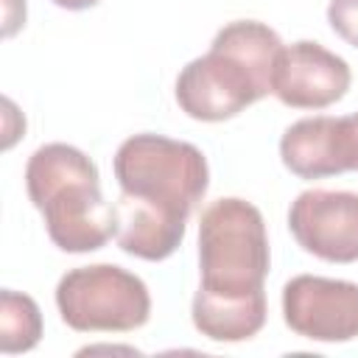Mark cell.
I'll use <instances>...</instances> for the list:
<instances>
[{"label":"cell","mask_w":358,"mask_h":358,"mask_svg":"<svg viewBox=\"0 0 358 358\" xmlns=\"http://www.w3.org/2000/svg\"><path fill=\"white\" fill-rule=\"evenodd\" d=\"M112 168L120 185L117 246L151 263L171 257L210 187L204 154L193 143L143 131L120 143Z\"/></svg>","instance_id":"cell-1"},{"label":"cell","mask_w":358,"mask_h":358,"mask_svg":"<svg viewBox=\"0 0 358 358\" xmlns=\"http://www.w3.org/2000/svg\"><path fill=\"white\" fill-rule=\"evenodd\" d=\"M271 268L263 213L246 199H218L199 221V271L193 324L210 341H249L266 324Z\"/></svg>","instance_id":"cell-2"},{"label":"cell","mask_w":358,"mask_h":358,"mask_svg":"<svg viewBox=\"0 0 358 358\" xmlns=\"http://www.w3.org/2000/svg\"><path fill=\"white\" fill-rule=\"evenodd\" d=\"M280 50L282 42L266 22H227L210 50L182 67L176 78L179 109L201 123H221L241 115L271 92Z\"/></svg>","instance_id":"cell-3"},{"label":"cell","mask_w":358,"mask_h":358,"mask_svg":"<svg viewBox=\"0 0 358 358\" xmlns=\"http://www.w3.org/2000/svg\"><path fill=\"white\" fill-rule=\"evenodd\" d=\"M25 187L62 252L84 255L117 238V204L103 199L98 165L81 148L67 143L39 145L25 165Z\"/></svg>","instance_id":"cell-4"},{"label":"cell","mask_w":358,"mask_h":358,"mask_svg":"<svg viewBox=\"0 0 358 358\" xmlns=\"http://www.w3.org/2000/svg\"><path fill=\"white\" fill-rule=\"evenodd\" d=\"M56 308L62 322L78 333H129L148 322V285L115 266L95 263L70 268L56 285Z\"/></svg>","instance_id":"cell-5"},{"label":"cell","mask_w":358,"mask_h":358,"mask_svg":"<svg viewBox=\"0 0 358 358\" xmlns=\"http://www.w3.org/2000/svg\"><path fill=\"white\" fill-rule=\"evenodd\" d=\"M282 319L310 341H352L358 338V282L319 274L291 277L282 288Z\"/></svg>","instance_id":"cell-6"},{"label":"cell","mask_w":358,"mask_h":358,"mask_svg":"<svg viewBox=\"0 0 358 358\" xmlns=\"http://www.w3.org/2000/svg\"><path fill=\"white\" fill-rule=\"evenodd\" d=\"M288 229L313 257L327 263L358 260V193L305 190L291 201Z\"/></svg>","instance_id":"cell-7"},{"label":"cell","mask_w":358,"mask_h":358,"mask_svg":"<svg viewBox=\"0 0 358 358\" xmlns=\"http://www.w3.org/2000/svg\"><path fill=\"white\" fill-rule=\"evenodd\" d=\"M350 84L352 73L341 56L319 42L299 39L282 45L274 64L271 95L291 109H327L347 95Z\"/></svg>","instance_id":"cell-8"},{"label":"cell","mask_w":358,"mask_h":358,"mask_svg":"<svg viewBox=\"0 0 358 358\" xmlns=\"http://www.w3.org/2000/svg\"><path fill=\"white\" fill-rule=\"evenodd\" d=\"M280 159L299 179L358 171V129L352 115H313L291 123L280 140Z\"/></svg>","instance_id":"cell-9"},{"label":"cell","mask_w":358,"mask_h":358,"mask_svg":"<svg viewBox=\"0 0 358 358\" xmlns=\"http://www.w3.org/2000/svg\"><path fill=\"white\" fill-rule=\"evenodd\" d=\"M42 338V313L39 305L20 291L3 288L0 294V352L17 355L28 352Z\"/></svg>","instance_id":"cell-10"},{"label":"cell","mask_w":358,"mask_h":358,"mask_svg":"<svg viewBox=\"0 0 358 358\" xmlns=\"http://www.w3.org/2000/svg\"><path fill=\"white\" fill-rule=\"evenodd\" d=\"M327 22L347 45L358 48V0H330Z\"/></svg>","instance_id":"cell-11"},{"label":"cell","mask_w":358,"mask_h":358,"mask_svg":"<svg viewBox=\"0 0 358 358\" xmlns=\"http://www.w3.org/2000/svg\"><path fill=\"white\" fill-rule=\"evenodd\" d=\"M59 8H67V11H84V8H92L98 6V0H53Z\"/></svg>","instance_id":"cell-12"},{"label":"cell","mask_w":358,"mask_h":358,"mask_svg":"<svg viewBox=\"0 0 358 358\" xmlns=\"http://www.w3.org/2000/svg\"><path fill=\"white\" fill-rule=\"evenodd\" d=\"M352 120H355V129H358V112H355V115H352Z\"/></svg>","instance_id":"cell-13"}]
</instances>
